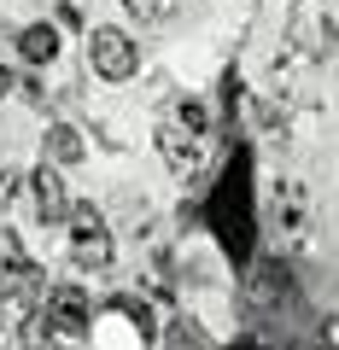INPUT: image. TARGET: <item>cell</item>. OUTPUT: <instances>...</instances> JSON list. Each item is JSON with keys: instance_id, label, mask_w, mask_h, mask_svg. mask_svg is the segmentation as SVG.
Segmentation results:
<instances>
[{"instance_id": "52a82bcc", "label": "cell", "mask_w": 339, "mask_h": 350, "mask_svg": "<svg viewBox=\"0 0 339 350\" xmlns=\"http://www.w3.org/2000/svg\"><path fill=\"white\" fill-rule=\"evenodd\" d=\"M158 152H164V163L176 175H193L199 170V135H181V129H158Z\"/></svg>"}, {"instance_id": "9c48e42d", "label": "cell", "mask_w": 339, "mask_h": 350, "mask_svg": "<svg viewBox=\"0 0 339 350\" xmlns=\"http://www.w3.org/2000/svg\"><path fill=\"white\" fill-rule=\"evenodd\" d=\"M18 53H24L29 64H53L59 59V29L53 24H29L24 36H18Z\"/></svg>"}, {"instance_id": "5b68a950", "label": "cell", "mask_w": 339, "mask_h": 350, "mask_svg": "<svg viewBox=\"0 0 339 350\" xmlns=\"http://www.w3.org/2000/svg\"><path fill=\"white\" fill-rule=\"evenodd\" d=\"M339 36V0H304L299 12H292V41L304 53H327V41Z\"/></svg>"}, {"instance_id": "8fae6325", "label": "cell", "mask_w": 339, "mask_h": 350, "mask_svg": "<svg viewBox=\"0 0 339 350\" xmlns=\"http://www.w3.org/2000/svg\"><path fill=\"white\" fill-rule=\"evenodd\" d=\"M275 292H287V269H281V262H264V269H258V286H251V298L269 304Z\"/></svg>"}, {"instance_id": "3957f363", "label": "cell", "mask_w": 339, "mask_h": 350, "mask_svg": "<svg viewBox=\"0 0 339 350\" xmlns=\"http://www.w3.org/2000/svg\"><path fill=\"white\" fill-rule=\"evenodd\" d=\"M88 64H94V76H105V82H129V76L140 70V47L123 36V29L100 24L88 36Z\"/></svg>"}, {"instance_id": "4fadbf2b", "label": "cell", "mask_w": 339, "mask_h": 350, "mask_svg": "<svg viewBox=\"0 0 339 350\" xmlns=\"http://www.w3.org/2000/svg\"><path fill=\"white\" fill-rule=\"evenodd\" d=\"M176 129H188V135H205V129H211L205 105H199V100H181V105H176Z\"/></svg>"}, {"instance_id": "5bb4252c", "label": "cell", "mask_w": 339, "mask_h": 350, "mask_svg": "<svg viewBox=\"0 0 339 350\" xmlns=\"http://www.w3.org/2000/svg\"><path fill=\"white\" fill-rule=\"evenodd\" d=\"M12 199H18V175H12V170H0V211H6Z\"/></svg>"}, {"instance_id": "7a4b0ae2", "label": "cell", "mask_w": 339, "mask_h": 350, "mask_svg": "<svg viewBox=\"0 0 339 350\" xmlns=\"http://www.w3.org/2000/svg\"><path fill=\"white\" fill-rule=\"evenodd\" d=\"M41 315H47V327H59L64 338H94V310H88V292L76 286V280H59V286H47V298H41Z\"/></svg>"}, {"instance_id": "6da1fadb", "label": "cell", "mask_w": 339, "mask_h": 350, "mask_svg": "<svg viewBox=\"0 0 339 350\" xmlns=\"http://www.w3.org/2000/svg\"><path fill=\"white\" fill-rule=\"evenodd\" d=\"M205 222H211V234L223 239V251H228L234 262H251L258 216H251V152H246V146L228 158L223 181L211 187V199H205Z\"/></svg>"}, {"instance_id": "ba28073f", "label": "cell", "mask_w": 339, "mask_h": 350, "mask_svg": "<svg viewBox=\"0 0 339 350\" xmlns=\"http://www.w3.org/2000/svg\"><path fill=\"white\" fill-rule=\"evenodd\" d=\"M0 280H36V262L12 228H0Z\"/></svg>"}, {"instance_id": "9a60e30c", "label": "cell", "mask_w": 339, "mask_h": 350, "mask_svg": "<svg viewBox=\"0 0 339 350\" xmlns=\"http://www.w3.org/2000/svg\"><path fill=\"white\" fill-rule=\"evenodd\" d=\"M6 94H12V70H6V64H0V100H6Z\"/></svg>"}, {"instance_id": "7c38bea8", "label": "cell", "mask_w": 339, "mask_h": 350, "mask_svg": "<svg viewBox=\"0 0 339 350\" xmlns=\"http://www.w3.org/2000/svg\"><path fill=\"white\" fill-rule=\"evenodd\" d=\"M123 6L140 18V24H164V18L176 12V0H123Z\"/></svg>"}, {"instance_id": "277c9868", "label": "cell", "mask_w": 339, "mask_h": 350, "mask_svg": "<svg viewBox=\"0 0 339 350\" xmlns=\"http://www.w3.org/2000/svg\"><path fill=\"white\" fill-rule=\"evenodd\" d=\"M71 257L76 269H112V234L94 204H71Z\"/></svg>"}, {"instance_id": "8992f818", "label": "cell", "mask_w": 339, "mask_h": 350, "mask_svg": "<svg viewBox=\"0 0 339 350\" xmlns=\"http://www.w3.org/2000/svg\"><path fill=\"white\" fill-rule=\"evenodd\" d=\"M29 193H36V216H41V222H64V216H71V193H64L59 170L41 163V170L29 175Z\"/></svg>"}, {"instance_id": "30bf717a", "label": "cell", "mask_w": 339, "mask_h": 350, "mask_svg": "<svg viewBox=\"0 0 339 350\" xmlns=\"http://www.w3.org/2000/svg\"><path fill=\"white\" fill-rule=\"evenodd\" d=\"M47 152H53L59 163H76V158H82V135H76L71 123H53V129H47Z\"/></svg>"}]
</instances>
